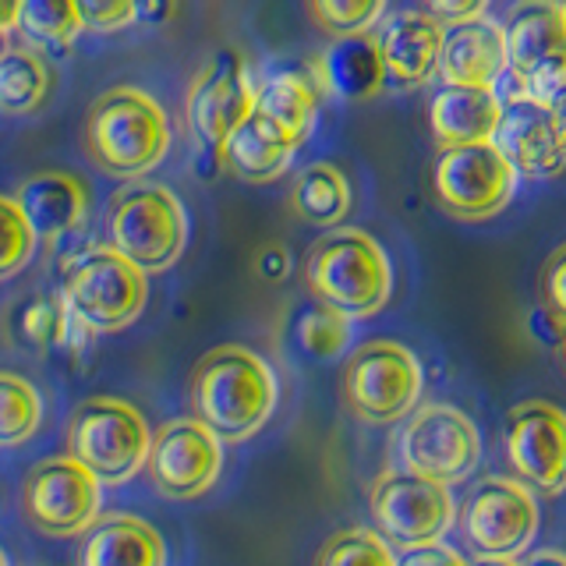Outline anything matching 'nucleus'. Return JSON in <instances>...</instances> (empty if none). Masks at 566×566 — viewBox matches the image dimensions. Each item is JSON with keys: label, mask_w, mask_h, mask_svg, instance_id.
<instances>
[{"label": "nucleus", "mask_w": 566, "mask_h": 566, "mask_svg": "<svg viewBox=\"0 0 566 566\" xmlns=\"http://www.w3.org/2000/svg\"><path fill=\"white\" fill-rule=\"evenodd\" d=\"M563 354H566V344H563Z\"/></svg>", "instance_id": "nucleus-45"}, {"label": "nucleus", "mask_w": 566, "mask_h": 566, "mask_svg": "<svg viewBox=\"0 0 566 566\" xmlns=\"http://www.w3.org/2000/svg\"><path fill=\"white\" fill-rule=\"evenodd\" d=\"M294 153L297 149L291 142H283L259 114H252L227 138V146L220 149V164L234 177H241V181L262 185L287 174L294 164Z\"/></svg>", "instance_id": "nucleus-25"}, {"label": "nucleus", "mask_w": 566, "mask_h": 566, "mask_svg": "<svg viewBox=\"0 0 566 566\" xmlns=\"http://www.w3.org/2000/svg\"><path fill=\"white\" fill-rule=\"evenodd\" d=\"M170 149V120L149 93L117 85L103 93L85 117V153L111 177L135 181L156 170Z\"/></svg>", "instance_id": "nucleus-2"}, {"label": "nucleus", "mask_w": 566, "mask_h": 566, "mask_svg": "<svg viewBox=\"0 0 566 566\" xmlns=\"http://www.w3.org/2000/svg\"><path fill=\"white\" fill-rule=\"evenodd\" d=\"M8 50H11V43H8V29H0V61L8 57Z\"/></svg>", "instance_id": "nucleus-43"}, {"label": "nucleus", "mask_w": 566, "mask_h": 566, "mask_svg": "<svg viewBox=\"0 0 566 566\" xmlns=\"http://www.w3.org/2000/svg\"><path fill=\"white\" fill-rule=\"evenodd\" d=\"M368 506L376 531L386 538V545H397L400 553L439 545L457 517V503L447 485L424 482V478L407 471H386L371 485Z\"/></svg>", "instance_id": "nucleus-9"}, {"label": "nucleus", "mask_w": 566, "mask_h": 566, "mask_svg": "<svg viewBox=\"0 0 566 566\" xmlns=\"http://www.w3.org/2000/svg\"><path fill=\"white\" fill-rule=\"evenodd\" d=\"M521 566H566V556L556 548H542V553H531Z\"/></svg>", "instance_id": "nucleus-40"}, {"label": "nucleus", "mask_w": 566, "mask_h": 566, "mask_svg": "<svg viewBox=\"0 0 566 566\" xmlns=\"http://www.w3.org/2000/svg\"><path fill=\"white\" fill-rule=\"evenodd\" d=\"M474 566H521L517 559H478Z\"/></svg>", "instance_id": "nucleus-42"}, {"label": "nucleus", "mask_w": 566, "mask_h": 566, "mask_svg": "<svg viewBox=\"0 0 566 566\" xmlns=\"http://www.w3.org/2000/svg\"><path fill=\"white\" fill-rule=\"evenodd\" d=\"M424 389L421 361L397 340H368L347 358L344 400L365 424H394L415 411Z\"/></svg>", "instance_id": "nucleus-7"}, {"label": "nucleus", "mask_w": 566, "mask_h": 566, "mask_svg": "<svg viewBox=\"0 0 566 566\" xmlns=\"http://www.w3.org/2000/svg\"><path fill=\"white\" fill-rule=\"evenodd\" d=\"M492 146L503 153L517 177H556L566 170V153L559 146L548 106L513 85L503 96V117Z\"/></svg>", "instance_id": "nucleus-17"}, {"label": "nucleus", "mask_w": 566, "mask_h": 566, "mask_svg": "<svg viewBox=\"0 0 566 566\" xmlns=\"http://www.w3.org/2000/svg\"><path fill=\"white\" fill-rule=\"evenodd\" d=\"M506 460L524 485L545 495L566 489V411L548 400H524L506 415Z\"/></svg>", "instance_id": "nucleus-16"}, {"label": "nucleus", "mask_w": 566, "mask_h": 566, "mask_svg": "<svg viewBox=\"0 0 566 566\" xmlns=\"http://www.w3.org/2000/svg\"><path fill=\"white\" fill-rule=\"evenodd\" d=\"M382 50L386 75L400 88H418L439 71L447 29L424 11H400L376 35Z\"/></svg>", "instance_id": "nucleus-19"}, {"label": "nucleus", "mask_w": 566, "mask_h": 566, "mask_svg": "<svg viewBox=\"0 0 566 566\" xmlns=\"http://www.w3.org/2000/svg\"><path fill=\"white\" fill-rule=\"evenodd\" d=\"M291 209L305 223L315 227H336L350 212V185L347 174L333 164H308L294 177L291 188Z\"/></svg>", "instance_id": "nucleus-26"}, {"label": "nucleus", "mask_w": 566, "mask_h": 566, "mask_svg": "<svg viewBox=\"0 0 566 566\" xmlns=\"http://www.w3.org/2000/svg\"><path fill=\"white\" fill-rule=\"evenodd\" d=\"M149 424L138 407L117 397H88L67 421V457L99 485H124L149 460Z\"/></svg>", "instance_id": "nucleus-4"}, {"label": "nucleus", "mask_w": 566, "mask_h": 566, "mask_svg": "<svg viewBox=\"0 0 566 566\" xmlns=\"http://www.w3.org/2000/svg\"><path fill=\"white\" fill-rule=\"evenodd\" d=\"M22 510L29 524L50 538L85 535L99 513V482L71 457L40 460L25 474Z\"/></svg>", "instance_id": "nucleus-14"}, {"label": "nucleus", "mask_w": 566, "mask_h": 566, "mask_svg": "<svg viewBox=\"0 0 566 566\" xmlns=\"http://www.w3.org/2000/svg\"><path fill=\"white\" fill-rule=\"evenodd\" d=\"M61 297L85 329H124L146 308L149 280L111 244H96L71 259Z\"/></svg>", "instance_id": "nucleus-6"}, {"label": "nucleus", "mask_w": 566, "mask_h": 566, "mask_svg": "<svg viewBox=\"0 0 566 566\" xmlns=\"http://www.w3.org/2000/svg\"><path fill=\"white\" fill-rule=\"evenodd\" d=\"M421 11L429 14V18H436L442 29H453V25L474 22V18H485L482 0H471V4H424Z\"/></svg>", "instance_id": "nucleus-38"}, {"label": "nucleus", "mask_w": 566, "mask_h": 566, "mask_svg": "<svg viewBox=\"0 0 566 566\" xmlns=\"http://www.w3.org/2000/svg\"><path fill=\"white\" fill-rule=\"evenodd\" d=\"M315 566H397V556L379 531L350 527V531H336L323 545Z\"/></svg>", "instance_id": "nucleus-30"}, {"label": "nucleus", "mask_w": 566, "mask_h": 566, "mask_svg": "<svg viewBox=\"0 0 566 566\" xmlns=\"http://www.w3.org/2000/svg\"><path fill=\"white\" fill-rule=\"evenodd\" d=\"M0 566H8V559H4V553H0Z\"/></svg>", "instance_id": "nucleus-44"}, {"label": "nucleus", "mask_w": 566, "mask_h": 566, "mask_svg": "<svg viewBox=\"0 0 566 566\" xmlns=\"http://www.w3.org/2000/svg\"><path fill=\"white\" fill-rule=\"evenodd\" d=\"M503 117V96L495 88H450L442 85L429 103V124L442 149L485 146Z\"/></svg>", "instance_id": "nucleus-21"}, {"label": "nucleus", "mask_w": 566, "mask_h": 566, "mask_svg": "<svg viewBox=\"0 0 566 566\" xmlns=\"http://www.w3.org/2000/svg\"><path fill=\"white\" fill-rule=\"evenodd\" d=\"M506 53L513 85L548 103L566 88V4L531 0L506 14Z\"/></svg>", "instance_id": "nucleus-11"}, {"label": "nucleus", "mask_w": 566, "mask_h": 566, "mask_svg": "<svg viewBox=\"0 0 566 566\" xmlns=\"http://www.w3.org/2000/svg\"><path fill=\"white\" fill-rule=\"evenodd\" d=\"M297 336H301V344H305V350L315 354V358H336L350 340V318L340 315L336 308L315 305L312 312L301 315Z\"/></svg>", "instance_id": "nucleus-33"}, {"label": "nucleus", "mask_w": 566, "mask_h": 566, "mask_svg": "<svg viewBox=\"0 0 566 566\" xmlns=\"http://www.w3.org/2000/svg\"><path fill=\"white\" fill-rule=\"evenodd\" d=\"M397 566H471V563L439 542V545H424V548H411V553H403L397 559Z\"/></svg>", "instance_id": "nucleus-37"}, {"label": "nucleus", "mask_w": 566, "mask_h": 566, "mask_svg": "<svg viewBox=\"0 0 566 566\" xmlns=\"http://www.w3.org/2000/svg\"><path fill=\"white\" fill-rule=\"evenodd\" d=\"M35 238L29 220L22 217L14 199L0 195V280L14 276L18 270H25L32 252H35Z\"/></svg>", "instance_id": "nucleus-32"}, {"label": "nucleus", "mask_w": 566, "mask_h": 566, "mask_svg": "<svg viewBox=\"0 0 566 566\" xmlns=\"http://www.w3.org/2000/svg\"><path fill=\"white\" fill-rule=\"evenodd\" d=\"M50 93V67L35 50L11 46L0 61V114H35Z\"/></svg>", "instance_id": "nucleus-27"}, {"label": "nucleus", "mask_w": 566, "mask_h": 566, "mask_svg": "<svg viewBox=\"0 0 566 566\" xmlns=\"http://www.w3.org/2000/svg\"><path fill=\"white\" fill-rule=\"evenodd\" d=\"M510 67L506 53V29L492 18H474V22L447 29L439 57V78L450 88H492L495 78Z\"/></svg>", "instance_id": "nucleus-18"}, {"label": "nucleus", "mask_w": 566, "mask_h": 566, "mask_svg": "<svg viewBox=\"0 0 566 566\" xmlns=\"http://www.w3.org/2000/svg\"><path fill=\"white\" fill-rule=\"evenodd\" d=\"M323 93L326 88L315 71H276L273 78H265V85H259L255 114L283 142H291L297 149L312 135L318 106H323Z\"/></svg>", "instance_id": "nucleus-22"}, {"label": "nucleus", "mask_w": 566, "mask_h": 566, "mask_svg": "<svg viewBox=\"0 0 566 566\" xmlns=\"http://www.w3.org/2000/svg\"><path fill=\"white\" fill-rule=\"evenodd\" d=\"M259 85L238 50H220L188 88L185 117L195 142L220 156L227 138L255 114Z\"/></svg>", "instance_id": "nucleus-13"}, {"label": "nucleus", "mask_w": 566, "mask_h": 566, "mask_svg": "<svg viewBox=\"0 0 566 566\" xmlns=\"http://www.w3.org/2000/svg\"><path fill=\"white\" fill-rule=\"evenodd\" d=\"M111 248L142 273H164L181 259L188 241V217L181 199L164 185H132L114 195L106 212Z\"/></svg>", "instance_id": "nucleus-5"}, {"label": "nucleus", "mask_w": 566, "mask_h": 566, "mask_svg": "<svg viewBox=\"0 0 566 566\" xmlns=\"http://www.w3.org/2000/svg\"><path fill=\"white\" fill-rule=\"evenodd\" d=\"M195 421L220 442L252 439L276 407V376L255 350L223 344L202 354L191 371Z\"/></svg>", "instance_id": "nucleus-1"}, {"label": "nucleus", "mask_w": 566, "mask_h": 566, "mask_svg": "<svg viewBox=\"0 0 566 566\" xmlns=\"http://www.w3.org/2000/svg\"><path fill=\"white\" fill-rule=\"evenodd\" d=\"M14 202L29 220L32 234L40 241H57L71 230H78L88 212V188L75 174L40 170L14 191Z\"/></svg>", "instance_id": "nucleus-20"}, {"label": "nucleus", "mask_w": 566, "mask_h": 566, "mask_svg": "<svg viewBox=\"0 0 566 566\" xmlns=\"http://www.w3.org/2000/svg\"><path fill=\"white\" fill-rule=\"evenodd\" d=\"M14 29H22L25 40L43 50H67L85 25L78 4H71V0H22Z\"/></svg>", "instance_id": "nucleus-28"}, {"label": "nucleus", "mask_w": 566, "mask_h": 566, "mask_svg": "<svg viewBox=\"0 0 566 566\" xmlns=\"http://www.w3.org/2000/svg\"><path fill=\"white\" fill-rule=\"evenodd\" d=\"M67 315H71V308L64 305V297H32L22 312V323H25L22 333L35 347L53 344V340H61V333L67 326Z\"/></svg>", "instance_id": "nucleus-34"}, {"label": "nucleus", "mask_w": 566, "mask_h": 566, "mask_svg": "<svg viewBox=\"0 0 566 566\" xmlns=\"http://www.w3.org/2000/svg\"><path fill=\"white\" fill-rule=\"evenodd\" d=\"M545 106H548V114H553L556 135H559V146H563V153H566V88H563V93H556Z\"/></svg>", "instance_id": "nucleus-39"}, {"label": "nucleus", "mask_w": 566, "mask_h": 566, "mask_svg": "<svg viewBox=\"0 0 566 566\" xmlns=\"http://www.w3.org/2000/svg\"><path fill=\"white\" fill-rule=\"evenodd\" d=\"M43 418V400L35 386L14 371H0V447L25 442Z\"/></svg>", "instance_id": "nucleus-29"}, {"label": "nucleus", "mask_w": 566, "mask_h": 566, "mask_svg": "<svg viewBox=\"0 0 566 566\" xmlns=\"http://www.w3.org/2000/svg\"><path fill=\"white\" fill-rule=\"evenodd\" d=\"M400 471L436 485L464 482L482 457V436L474 421L450 403H424L407 418L397 439Z\"/></svg>", "instance_id": "nucleus-8"}, {"label": "nucleus", "mask_w": 566, "mask_h": 566, "mask_svg": "<svg viewBox=\"0 0 566 566\" xmlns=\"http://www.w3.org/2000/svg\"><path fill=\"white\" fill-rule=\"evenodd\" d=\"M542 297L545 308L556 312L566 323V244H559L553 255H548L545 270H542Z\"/></svg>", "instance_id": "nucleus-36"}, {"label": "nucleus", "mask_w": 566, "mask_h": 566, "mask_svg": "<svg viewBox=\"0 0 566 566\" xmlns=\"http://www.w3.org/2000/svg\"><path fill=\"white\" fill-rule=\"evenodd\" d=\"M305 283L318 305L336 308L347 318H365L386 308L394 270L376 238L354 227H336L312 244Z\"/></svg>", "instance_id": "nucleus-3"}, {"label": "nucleus", "mask_w": 566, "mask_h": 566, "mask_svg": "<svg viewBox=\"0 0 566 566\" xmlns=\"http://www.w3.org/2000/svg\"><path fill=\"white\" fill-rule=\"evenodd\" d=\"M78 14H82L85 29H93V32H117V29H128L135 18L142 14V8L132 4V0H82Z\"/></svg>", "instance_id": "nucleus-35"}, {"label": "nucleus", "mask_w": 566, "mask_h": 566, "mask_svg": "<svg viewBox=\"0 0 566 566\" xmlns=\"http://www.w3.org/2000/svg\"><path fill=\"white\" fill-rule=\"evenodd\" d=\"M167 545L159 531L138 517H103L85 531L78 566H164Z\"/></svg>", "instance_id": "nucleus-23"}, {"label": "nucleus", "mask_w": 566, "mask_h": 566, "mask_svg": "<svg viewBox=\"0 0 566 566\" xmlns=\"http://www.w3.org/2000/svg\"><path fill=\"white\" fill-rule=\"evenodd\" d=\"M315 75L326 93L340 99H371L379 96L389 75L382 64V50L376 35H354V40H336L323 50L315 64Z\"/></svg>", "instance_id": "nucleus-24"}, {"label": "nucleus", "mask_w": 566, "mask_h": 566, "mask_svg": "<svg viewBox=\"0 0 566 566\" xmlns=\"http://www.w3.org/2000/svg\"><path fill=\"white\" fill-rule=\"evenodd\" d=\"M382 0H365V4H344V0H315L308 14L336 40H354V35H368L382 18Z\"/></svg>", "instance_id": "nucleus-31"}, {"label": "nucleus", "mask_w": 566, "mask_h": 566, "mask_svg": "<svg viewBox=\"0 0 566 566\" xmlns=\"http://www.w3.org/2000/svg\"><path fill=\"white\" fill-rule=\"evenodd\" d=\"M223 468V442L202 421L177 418L159 424L149 447V482L167 500H195L212 489Z\"/></svg>", "instance_id": "nucleus-15"}, {"label": "nucleus", "mask_w": 566, "mask_h": 566, "mask_svg": "<svg viewBox=\"0 0 566 566\" xmlns=\"http://www.w3.org/2000/svg\"><path fill=\"white\" fill-rule=\"evenodd\" d=\"M18 11H22V4H14V0H0V29H14Z\"/></svg>", "instance_id": "nucleus-41"}, {"label": "nucleus", "mask_w": 566, "mask_h": 566, "mask_svg": "<svg viewBox=\"0 0 566 566\" xmlns=\"http://www.w3.org/2000/svg\"><path fill=\"white\" fill-rule=\"evenodd\" d=\"M460 527L478 559H517L538 535V503L517 478H485L460 506Z\"/></svg>", "instance_id": "nucleus-10"}, {"label": "nucleus", "mask_w": 566, "mask_h": 566, "mask_svg": "<svg viewBox=\"0 0 566 566\" xmlns=\"http://www.w3.org/2000/svg\"><path fill=\"white\" fill-rule=\"evenodd\" d=\"M517 191V170L503 153L485 146L439 149L432 164V195L436 202L457 220H489L495 217Z\"/></svg>", "instance_id": "nucleus-12"}]
</instances>
